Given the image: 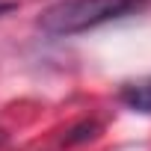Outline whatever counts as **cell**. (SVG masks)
Returning a JSON list of instances; mask_svg holds the SVG:
<instances>
[{"label": "cell", "instance_id": "obj_1", "mask_svg": "<svg viewBox=\"0 0 151 151\" xmlns=\"http://www.w3.org/2000/svg\"><path fill=\"white\" fill-rule=\"evenodd\" d=\"M145 0H59L39 15V30L59 39L95 30L101 24L136 15Z\"/></svg>", "mask_w": 151, "mask_h": 151}, {"label": "cell", "instance_id": "obj_2", "mask_svg": "<svg viewBox=\"0 0 151 151\" xmlns=\"http://www.w3.org/2000/svg\"><path fill=\"white\" fill-rule=\"evenodd\" d=\"M119 101L133 113L151 116V77H139V80L124 83L122 92H119Z\"/></svg>", "mask_w": 151, "mask_h": 151}, {"label": "cell", "instance_id": "obj_3", "mask_svg": "<svg viewBox=\"0 0 151 151\" xmlns=\"http://www.w3.org/2000/svg\"><path fill=\"white\" fill-rule=\"evenodd\" d=\"M98 136V122H80V124H74L68 133H65V145H80V142H89Z\"/></svg>", "mask_w": 151, "mask_h": 151}, {"label": "cell", "instance_id": "obj_4", "mask_svg": "<svg viewBox=\"0 0 151 151\" xmlns=\"http://www.w3.org/2000/svg\"><path fill=\"white\" fill-rule=\"evenodd\" d=\"M18 9V3H15V0H0V18H3V15H9V12H15Z\"/></svg>", "mask_w": 151, "mask_h": 151}]
</instances>
